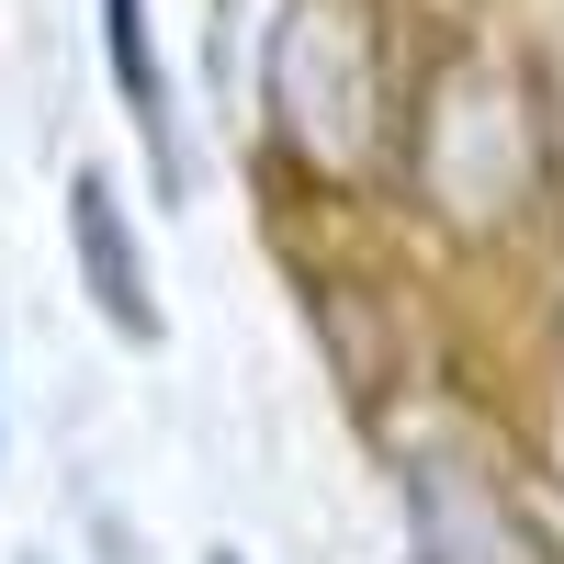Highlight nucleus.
Instances as JSON below:
<instances>
[{
    "instance_id": "nucleus-4",
    "label": "nucleus",
    "mask_w": 564,
    "mask_h": 564,
    "mask_svg": "<svg viewBox=\"0 0 564 564\" xmlns=\"http://www.w3.org/2000/svg\"><path fill=\"white\" fill-rule=\"evenodd\" d=\"M68 249H79V282H90V305H102L135 350H159V282H148V249H135V215L102 170H79L68 181Z\"/></svg>"
},
{
    "instance_id": "nucleus-5",
    "label": "nucleus",
    "mask_w": 564,
    "mask_h": 564,
    "mask_svg": "<svg viewBox=\"0 0 564 564\" xmlns=\"http://www.w3.org/2000/svg\"><path fill=\"white\" fill-rule=\"evenodd\" d=\"M102 57H113V90H124L135 135H148L159 193H193V170H181V135H170V79H159V45H148V0H102Z\"/></svg>"
},
{
    "instance_id": "nucleus-2",
    "label": "nucleus",
    "mask_w": 564,
    "mask_h": 564,
    "mask_svg": "<svg viewBox=\"0 0 564 564\" xmlns=\"http://www.w3.org/2000/svg\"><path fill=\"white\" fill-rule=\"evenodd\" d=\"M260 90L305 159L327 170L372 159V135H384V12L372 0H282L260 45Z\"/></svg>"
},
{
    "instance_id": "nucleus-6",
    "label": "nucleus",
    "mask_w": 564,
    "mask_h": 564,
    "mask_svg": "<svg viewBox=\"0 0 564 564\" xmlns=\"http://www.w3.org/2000/svg\"><path fill=\"white\" fill-rule=\"evenodd\" d=\"M204 564H249V553H204Z\"/></svg>"
},
{
    "instance_id": "nucleus-3",
    "label": "nucleus",
    "mask_w": 564,
    "mask_h": 564,
    "mask_svg": "<svg viewBox=\"0 0 564 564\" xmlns=\"http://www.w3.org/2000/svg\"><path fill=\"white\" fill-rule=\"evenodd\" d=\"M406 542H417V564H564L542 542V520L497 486V463L463 441L406 452Z\"/></svg>"
},
{
    "instance_id": "nucleus-1",
    "label": "nucleus",
    "mask_w": 564,
    "mask_h": 564,
    "mask_svg": "<svg viewBox=\"0 0 564 564\" xmlns=\"http://www.w3.org/2000/svg\"><path fill=\"white\" fill-rule=\"evenodd\" d=\"M406 181H417V204L441 226H463V238L531 215V193H542V102H531V79L508 57H486V45L441 57L430 102L406 124Z\"/></svg>"
}]
</instances>
